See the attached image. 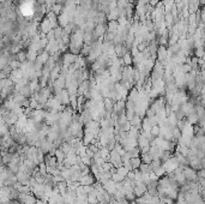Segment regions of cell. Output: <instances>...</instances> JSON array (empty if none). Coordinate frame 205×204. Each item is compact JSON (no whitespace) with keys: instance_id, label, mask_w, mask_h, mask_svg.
I'll list each match as a JSON object with an SVG mask.
<instances>
[{"instance_id":"6da1fadb","label":"cell","mask_w":205,"mask_h":204,"mask_svg":"<svg viewBox=\"0 0 205 204\" xmlns=\"http://www.w3.org/2000/svg\"><path fill=\"white\" fill-rule=\"evenodd\" d=\"M184 173H185V177L187 179V183H190V181H197L198 180V173H197V170L193 169V168H191L190 166L184 168Z\"/></svg>"},{"instance_id":"7a4b0ae2","label":"cell","mask_w":205,"mask_h":204,"mask_svg":"<svg viewBox=\"0 0 205 204\" xmlns=\"http://www.w3.org/2000/svg\"><path fill=\"white\" fill-rule=\"evenodd\" d=\"M96 181H97L96 177L94 175L93 173H89V174H86V175H84V177L80 178L79 184L83 185V186H85V185H94Z\"/></svg>"},{"instance_id":"3957f363","label":"cell","mask_w":205,"mask_h":204,"mask_svg":"<svg viewBox=\"0 0 205 204\" xmlns=\"http://www.w3.org/2000/svg\"><path fill=\"white\" fill-rule=\"evenodd\" d=\"M120 17V13H119V9L116 7L114 10H110L108 13H107V18L108 20H118Z\"/></svg>"},{"instance_id":"277c9868","label":"cell","mask_w":205,"mask_h":204,"mask_svg":"<svg viewBox=\"0 0 205 204\" xmlns=\"http://www.w3.org/2000/svg\"><path fill=\"white\" fill-rule=\"evenodd\" d=\"M64 10H65V6L61 5V4H54V5L50 7V11L54 12L56 16H60V15L64 12Z\"/></svg>"},{"instance_id":"5b68a950","label":"cell","mask_w":205,"mask_h":204,"mask_svg":"<svg viewBox=\"0 0 205 204\" xmlns=\"http://www.w3.org/2000/svg\"><path fill=\"white\" fill-rule=\"evenodd\" d=\"M123 63L126 66H131L133 64V55L131 54V52H127L124 56H123Z\"/></svg>"},{"instance_id":"8992f818","label":"cell","mask_w":205,"mask_h":204,"mask_svg":"<svg viewBox=\"0 0 205 204\" xmlns=\"http://www.w3.org/2000/svg\"><path fill=\"white\" fill-rule=\"evenodd\" d=\"M139 170H140L143 174H151V173H154V170H152L151 166H150V165H148V163H144V162L140 165Z\"/></svg>"},{"instance_id":"52a82bcc","label":"cell","mask_w":205,"mask_h":204,"mask_svg":"<svg viewBox=\"0 0 205 204\" xmlns=\"http://www.w3.org/2000/svg\"><path fill=\"white\" fill-rule=\"evenodd\" d=\"M17 60H18L20 64H24V63L28 61V53H26L24 49H22V50L17 54Z\"/></svg>"},{"instance_id":"ba28073f","label":"cell","mask_w":205,"mask_h":204,"mask_svg":"<svg viewBox=\"0 0 205 204\" xmlns=\"http://www.w3.org/2000/svg\"><path fill=\"white\" fill-rule=\"evenodd\" d=\"M140 159H142V162H144V163H148V165H151V162L154 161V156H152L150 153L142 154Z\"/></svg>"},{"instance_id":"9c48e42d","label":"cell","mask_w":205,"mask_h":204,"mask_svg":"<svg viewBox=\"0 0 205 204\" xmlns=\"http://www.w3.org/2000/svg\"><path fill=\"white\" fill-rule=\"evenodd\" d=\"M187 120H188V123L192 126L193 125H198V123H199V116L197 115V113H194V114H191V115L187 116Z\"/></svg>"},{"instance_id":"30bf717a","label":"cell","mask_w":205,"mask_h":204,"mask_svg":"<svg viewBox=\"0 0 205 204\" xmlns=\"http://www.w3.org/2000/svg\"><path fill=\"white\" fill-rule=\"evenodd\" d=\"M130 162H131V165H132L133 169H136V168H139V167H140V165L143 163V162H142V159H140V157H132V159L130 160Z\"/></svg>"},{"instance_id":"8fae6325","label":"cell","mask_w":205,"mask_h":204,"mask_svg":"<svg viewBox=\"0 0 205 204\" xmlns=\"http://www.w3.org/2000/svg\"><path fill=\"white\" fill-rule=\"evenodd\" d=\"M150 133H151L155 138H157V137L160 136V133H161V127H160V125H155V126H152L151 130H150Z\"/></svg>"},{"instance_id":"7c38bea8","label":"cell","mask_w":205,"mask_h":204,"mask_svg":"<svg viewBox=\"0 0 205 204\" xmlns=\"http://www.w3.org/2000/svg\"><path fill=\"white\" fill-rule=\"evenodd\" d=\"M128 0H116V4H118V9H120V10H124V9H126L127 7V5H128Z\"/></svg>"},{"instance_id":"4fadbf2b","label":"cell","mask_w":205,"mask_h":204,"mask_svg":"<svg viewBox=\"0 0 205 204\" xmlns=\"http://www.w3.org/2000/svg\"><path fill=\"white\" fill-rule=\"evenodd\" d=\"M156 115H157V113H156V110L152 109V108H149L148 110H146V113H145V116H146V118H154V116H156Z\"/></svg>"},{"instance_id":"5bb4252c","label":"cell","mask_w":205,"mask_h":204,"mask_svg":"<svg viewBox=\"0 0 205 204\" xmlns=\"http://www.w3.org/2000/svg\"><path fill=\"white\" fill-rule=\"evenodd\" d=\"M197 173H198V177H199V178H205V168L199 169Z\"/></svg>"},{"instance_id":"9a60e30c","label":"cell","mask_w":205,"mask_h":204,"mask_svg":"<svg viewBox=\"0 0 205 204\" xmlns=\"http://www.w3.org/2000/svg\"><path fill=\"white\" fill-rule=\"evenodd\" d=\"M200 162H201V166H203V168H205V157H203V159L200 160Z\"/></svg>"},{"instance_id":"2e32d148","label":"cell","mask_w":205,"mask_h":204,"mask_svg":"<svg viewBox=\"0 0 205 204\" xmlns=\"http://www.w3.org/2000/svg\"><path fill=\"white\" fill-rule=\"evenodd\" d=\"M97 204H107V203H104V202H98Z\"/></svg>"}]
</instances>
